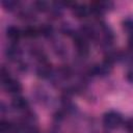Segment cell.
<instances>
[{
  "instance_id": "6da1fadb",
  "label": "cell",
  "mask_w": 133,
  "mask_h": 133,
  "mask_svg": "<svg viewBox=\"0 0 133 133\" xmlns=\"http://www.w3.org/2000/svg\"><path fill=\"white\" fill-rule=\"evenodd\" d=\"M122 121H123L122 115L115 111H109V112L105 113V115L103 117L104 125L109 129L117 128L122 124Z\"/></svg>"
},
{
  "instance_id": "7a4b0ae2",
  "label": "cell",
  "mask_w": 133,
  "mask_h": 133,
  "mask_svg": "<svg viewBox=\"0 0 133 133\" xmlns=\"http://www.w3.org/2000/svg\"><path fill=\"white\" fill-rule=\"evenodd\" d=\"M111 71V64L103 61L102 63L96 64L90 69V74L94 76H100V77H105L107 76Z\"/></svg>"
},
{
  "instance_id": "3957f363",
  "label": "cell",
  "mask_w": 133,
  "mask_h": 133,
  "mask_svg": "<svg viewBox=\"0 0 133 133\" xmlns=\"http://www.w3.org/2000/svg\"><path fill=\"white\" fill-rule=\"evenodd\" d=\"M3 86L5 91L8 94H18L22 90V85L18 80H15L12 78H9L5 82H3Z\"/></svg>"
},
{
  "instance_id": "277c9868",
  "label": "cell",
  "mask_w": 133,
  "mask_h": 133,
  "mask_svg": "<svg viewBox=\"0 0 133 133\" xmlns=\"http://www.w3.org/2000/svg\"><path fill=\"white\" fill-rule=\"evenodd\" d=\"M112 4L110 2H104V1H99V2H92L90 4V8L89 10L94 14V15H102L103 12H105L106 10L109 9V6H111Z\"/></svg>"
},
{
  "instance_id": "5b68a950",
  "label": "cell",
  "mask_w": 133,
  "mask_h": 133,
  "mask_svg": "<svg viewBox=\"0 0 133 133\" xmlns=\"http://www.w3.org/2000/svg\"><path fill=\"white\" fill-rule=\"evenodd\" d=\"M75 47L77 49V52L80 55L84 56L88 53V43L86 42L85 38H83L79 34H77L75 37Z\"/></svg>"
},
{
  "instance_id": "8992f818",
  "label": "cell",
  "mask_w": 133,
  "mask_h": 133,
  "mask_svg": "<svg viewBox=\"0 0 133 133\" xmlns=\"http://www.w3.org/2000/svg\"><path fill=\"white\" fill-rule=\"evenodd\" d=\"M5 55H6V57H7L9 60L15 61V60H18V59L21 57L22 51H21V49H20L18 46H16V45H10L9 47H7V49H6V51H5Z\"/></svg>"
},
{
  "instance_id": "52a82bcc",
  "label": "cell",
  "mask_w": 133,
  "mask_h": 133,
  "mask_svg": "<svg viewBox=\"0 0 133 133\" xmlns=\"http://www.w3.org/2000/svg\"><path fill=\"white\" fill-rule=\"evenodd\" d=\"M51 65L46 61V60H42L41 64L38 65L37 70H36V74L39 78H48L51 75Z\"/></svg>"
},
{
  "instance_id": "ba28073f",
  "label": "cell",
  "mask_w": 133,
  "mask_h": 133,
  "mask_svg": "<svg viewBox=\"0 0 133 133\" xmlns=\"http://www.w3.org/2000/svg\"><path fill=\"white\" fill-rule=\"evenodd\" d=\"M73 14L76 18L81 19V18H85L88 15L89 8H87V6L85 4H77L75 3L73 5Z\"/></svg>"
},
{
  "instance_id": "9c48e42d",
  "label": "cell",
  "mask_w": 133,
  "mask_h": 133,
  "mask_svg": "<svg viewBox=\"0 0 133 133\" xmlns=\"http://www.w3.org/2000/svg\"><path fill=\"white\" fill-rule=\"evenodd\" d=\"M80 36H82L83 38L87 39V38H90V37H94L96 35V30L95 28L89 25V24H83L80 29H79V33H78Z\"/></svg>"
},
{
  "instance_id": "30bf717a",
  "label": "cell",
  "mask_w": 133,
  "mask_h": 133,
  "mask_svg": "<svg viewBox=\"0 0 133 133\" xmlns=\"http://www.w3.org/2000/svg\"><path fill=\"white\" fill-rule=\"evenodd\" d=\"M21 34H22V33H21L20 29L17 28L16 26H9V27H7V29H6V36H7V38H8L10 42H12V43L18 42L19 38H20V36H21Z\"/></svg>"
},
{
  "instance_id": "8fae6325",
  "label": "cell",
  "mask_w": 133,
  "mask_h": 133,
  "mask_svg": "<svg viewBox=\"0 0 133 133\" xmlns=\"http://www.w3.org/2000/svg\"><path fill=\"white\" fill-rule=\"evenodd\" d=\"M11 106L17 110H25L28 108V101L23 97H16L11 101Z\"/></svg>"
},
{
  "instance_id": "7c38bea8",
  "label": "cell",
  "mask_w": 133,
  "mask_h": 133,
  "mask_svg": "<svg viewBox=\"0 0 133 133\" xmlns=\"http://www.w3.org/2000/svg\"><path fill=\"white\" fill-rule=\"evenodd\" d=\"M0 132L1 133H16V126L8 121H1L0 123Z\"/></svg>"
},
{
  "instance_id": "4fadbf2b",
  "label": "cell",
  "mask_w": 133,
  "mask_h": 133,
  "mask_svg": "<svg viewBox=\"0 0 133 133\" xmlns=\"http://www.w3.org/2000/svg\"><path fill=\"white\" fill-rule=\"evenodd\" d=\"M39 33L46 37H49L53 34V27L50 25V24H43L41 27H39Z\"/></svg>"
},
{
  "instance_id": "5bb4252c",
  "label": "cell",
  "mask_w": 133,
  "mask_h": 133,
  "mask_svg": "<svg viewBox=\"0 0 133 133\" xmlns=\"http://www.w3.org/2000/svg\"><path fill=\"white\" fill-rule=\"evenodd\" d=\"M18 5H19V2L16 1V0H4V1H2V6L8 11L15 10L18 7Z\"/></svg>"
},
{
  "instance_id": "9a60e30c",
  "label": "cell",
  "mask_w": 133,
  "mask_h": 133,
  "mask_svg": "<svg viewBox=\"0 0 133 133\" xmlns=\"http://www.w3.org/2000/svg\"><path fill=\"white\" fill-rule=\"evenodd\" d=\"M23 33H24V35L27 36V37H34V36H36V35L39 33V31H38L35 27H33V26H27V27L23 30Z\"/></svg>"
},
{
  "instance_id": "2e32d148",
  "label": "cell",
  "mask_w": 133,
  "mask_h": 133,
  "mask_svg": "<svg viewBox=\"0 0 133 133\" xmlns=\"http://www.w3.org/2000/svg\"><path fill=\"white\" fill-rule=\"evenodd\" d=\"M33 7L38 11H45L49 8V4L46 1H35L33 3Z\"/></svg>"
},
{
  "instance_id": "e0dca14e",
  "label": "cell",
  "mask_w": 133,
  "mask_h": 133,
  "mask_svg": "<svg viewBox=\"0 0 133 133\" xmlns=\"http://www.w3.org/2000/svg\"><path fill=\"white\" fill-rule=\"evenodd\" d=\"M123 27L126 31L133 33V19H127L123 22Z\"/></svg>"
},
{
  "instance_id": "ac0fdd59",
  "label": "cell",
  "mask_w": 133,
  "mask_h": 133,
  "mask_svg": "<svg viewBox=\"0 0 133 133\" xmlns=\"http://www.w3.org/2000/svg\"><path fill=\"white\" fill-rule=\"evenodd\" d=\"M24 133H39V131H38L37 128H35L34 126H28V127H26V129L24 130Z\"/></svg>"
},
{
  "instance_id": "d6986e66",
  "label": "cell",
  "mask_w": 133,
  "mask_h": 133,
  "mask_svg": "<svg viewBox=\"0 0 133 133\" xmlns=\"http://www.w3.org/2000/svg\"><path fill=\"white\" fill-rule=\"evenodd\" d=\"M126 129L129 132L133 133V118H130L129 121H127V123H126Z\"/></svg>"
},
{
  "instance_id": "ffe728a7",
  "label": "cell",
  "mask_w": 133,
  "mask_h": 133,
  "mask_svg": "<svg viewBox=\"0 0 133 133\" xmlns=\"http://www.w3.org/2000/svg\"><path fill=\"white\" fill-rule=\"evenodd\" d=\"M127 79H128L129 82H131V83L133 84V70L130 71V72H128V74H127Z\"/></svg>"
},
{
  "instance_id": "44dd1931",
  "label": "cell",
  "mask_w": 133,
  "mask_h": 133,
  "mask_svg": "<svg viewBox=\"0 0 133 133\" xmlns=\"http://www.w3.org/2000/svg\"><path fill=\"white\" fill-rule=\"evenodd\" d=\"M129 46H130V48L133 49V34H132L131 37L129 38Z\"/></svg>"
}]
</instances>
